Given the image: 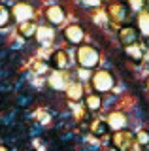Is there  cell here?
Instances as JSON below:
<instances>
[{"mask_svg": "<svg viewBox=\"0 0 149 151\" xmlns=\"http://www.w3.org/2000/svg\"><path fill=\"white\" fill-rule=\"evenodd\" d=\"M76 60H77V66H80V68L92 70L100 63V53L92 45H80L77 51H76Z\"/></svg>", "mask_w": 149, "mask_h": 151, "instance_id": "1", "label": "cell"}, {"mask_svg": "<svg viewBox=\"0 0 149 151\" xmlns=\"http://www.w3.org/2000/svg\"><path fill=\"white\" fill-rule=\"evenodd\" d=\"M91 85L96 93H110L115 85V79H113V74L110 70H98L91 76Z\"/></svg>", "mask_w": 149, "mask_h": 151, "instance_id": "2", "label": "cell"}, {"mask_svg": "<svg viewBox=\"0 0 149 151\" xmlns=\"http://www.w3.org/2000/svg\"><path fill=\"white\" fill-rule=\"evenodd\" d=\"M11 17L15 19L17 23H27V21H32L34 19V8L30 6V4H27V2H17L15 6L11 8Z\"/></svg>", "mask_w": 149, "mask_h": 151, "instance_id": "3", "label": "cell"}, {"mask_svg": "<svg viewBox=\"0 0 149 151\" xmlns=\"http://www.w3.org/2000/svg\"><path fill=\"white\" fill-rule=\"evenodd\" d=\"M106 127H108L110 130H113V132H119V130H125L127 129V123H128V119H127V115H125L123 111H111V113H108V117H106Z\"/></svg>", "mask_w": 149, "mask_h": 151, "instance_id": "4", "label": "cell"}, {"mask_svg": "<svg viewBox=\"0 0 149 151\" xmlns=\"http://www.w3.org/2000/svg\"><path fill=\"white\" fill-rule=\"evenodd\" d=\"M113 145L119 151H128L134 145V134L130 130H127V129L115 132V134H113Z\"/></svg>", "mask_w": 149, "mask_h": 151, "instance_id": "5", "label": "cell"}, {"mask_svg": "<svg viewBox=\"0 0 149 151\" xmlns=\"http://www.w3.org/2000/svg\"><path fill=\"white\" fill-rule=\"evenodd\" d=\"M64 17H66L64 9L60 6H57V4H53V6H49L45 9V19H47L51 25H60V23H64Z\"/></svg>", "mask_w": 149, "mask_h": 151, "instance_id": "6", "label": "cell"}, {"mask_svg": "<svg viewBox=\"0 0 149 151\" xmlns=\"http://www.w3.org/2000/svg\"><path fill=\"white\" fill-rule=\"evenodd\" d=\"M47 85L53 91H62L64 87L68 85V81H66V74H62V72H51L49 76H47Z\"/></svg>", "mask_w": 149, "mask_h": 151, "instance_id": "7", "label": "cell"}, {"mask_svg": "<svg viewBox=\"0 0 149 151\" xmlns=\"http://www.w3.org/2000/svg\"><path fill=\"white\" fill-rule=\"evenodd\" d=\"M64 36H66L70 44H81L83 38H85V32H83V28L80 25H70L64 28Z\"/></svg>", "mask_w": 149, "mask_h": 151, "instance_id": "8", "label": "cell"}, {"mask_svg": "<svg viewBox=\"0 0 149 151\" xmlns=\"http://www.w3.org/2000/svg\"><path fill=\"white\" fill-rule=\"evenodd\" d=\"M64 91H66V96H68V100H72V102H80L81 98H83V85L80 81H70L66 87H64Z\"/></svg>", "mask_w": 149, "mask_h": 151, "instance_id": "9", "label": "cell"}, {"mask_svg": "<svg viewBox=\"0 0 149 151\" xmlns=\"http://www.w3.org/2000/svg\"><path fill=\"white\" fill-rule=\"evenodd\" d=\"M34 36H36V40H38L40 44H51V42L55 40V30L49 25H40L36 28Z\"/></svg>", "mask_w": 149, "mask_h": 151, "instance_id": "10", "label": "cell"}, {"mask_svg": "<svg viewBox=\"0 0 149 151\" xmlns=\"http://www.w3.org/2000/svg\"><path fill=\"white\" fill-rule=\"evenodd\" d=\"M119 40H121L123 45H132V44H136V40H138V32L134 30L132 27H123L119 30Z\"/></svg>", "mask_w": 149, "mask_h": 151, "instance_id": "11", "label": "cell"}, {"mask_svg": "<svg viewBox=\"0 0 149 151\" xmlns=\"http://www.w3.org/2000/svg\"><path fill=\"white\" fill-rule=\"evenodd\" d=\"M140 15L136 19L138 23V30L142 36H149V12H145V9H142V12H138Z\"/></svg>", "mask_w": 149, "mask_h": 151, "instance_id": "12", "label": "cell"}, {"mask_svg": "<svg viewBox=\"0 0 149 151\" xmlns=\"http://www.w3.org/2000/svg\"><path fill=\"white\" fill-rule=\"evenodd\" d=\"M113 19V21H123L125 17H127V9H125V6H121V4H111L110 9H108V19Z\"/></svg>", "mask_w": 149, "mask_h": 151, "instance_id": "13", "label": "cell"}, {"mask_svg": "<svg viewBox=\"0 0 149 151\" xmlns=\"http://www.w3.org/2000/svg\"><path fill=\"white\" fill-rule=\"evenodd\" d=\"M85 104H87V108H89L91 111H98L102 108V96L98 93H89L85 96Z\"/></svg>", "mask_w": 149, "mask_h": 151, "instance_id": "14", "label": "cell"}, {"mask_svg": "<svg viewBox=\"0 0 149 151\" xmlns=\"http://www.w3.org/2000/svg\"><path fill=\"white\" fill-rule=\"evenodd\" d=\"M53 64H55V68H57V70H64L68 66V55L64 53L62 49L57 51V53L53 55Z\"/></svg>", "mask_w": 149, "mask_h": 151, "instance_id": "15", "label": "cell"}, {"mask_svg": "<svg viewBox=\"0 0 149 151\" xmlns=\"http://www.w3.org/2000/svg\"><path fill=\"white\" fill-rule=\"evenodd\" d=\"M36 23L34 21H27V23H21L19 25V32H21V36H25V38H30V36H34L36 34Z\"/></svg>", "mask_w": 149, "mask_h": 151, "instance_id": "16", "label": "cell"}, {"mask_svg": "<svg viewBox=\"0 0 149 151\" xmlns=\"http://www.w3.org/2000/svg\"><path fill=\"white\" fill-rule=\"evenodd\" d=\"M125 53H127L128 57H132L134 60H140V59H143V51H142V47H140L138 44L127 45V47H125Z\"/></svg>", "mask_w": 149, "mask_h": 151, "instance_id": "17", "label": "cell"}, {"mask_svg": "<svg viewBox=\"0 0 149 151\" xmlns=\"http://www.w3.org/2000/svg\"><path fill=\"white\" fill-rule=\"evenodd\" d=\"M134 142L142 147V145H149V132L147 130H138L134 134Z\"/></svg>", "mask_w": 149, "mask_h": 151, "instance_id": "18", "label": "cell"}, {"mask_svg": "<svg viewBox=\"0 0 149 151\" xmlns=\"http://www.w3.org/2000/svg\"><path fill=\"white\" fill-rule=\"evenodd\" d=\"M10 19H11L10 9H8L6 6H2V4H0V27H6L8 23H10Z\"/></svg>", "mask_w": 149, "mask_h": 151, "instance_id": "19", "label": "cell"}, {"mask_svg": "<svg viewBox=\"0 0 149 151\" xmlns=\"http://www.w3.org/2000/svg\"><path fill=\"white\" fill-rule=\"evenodd\" d=\"M91 76H92L91 70L80 68V66H77V79H80V83H81V81H91Z\"/></svg>", "mask_w": 149, "mask_h": 151, "instance_id": "20", "label": "cell"}, {"mask_svg": "<svg viewBox=\"0 0 149 151\" xmlns=\"http://www.w3.org/2000/svg\"><path fill=\"white\" fill-rule=\"evenodd\" d=\"M128 6L134 12H142L143 6H145V0H128Z\"/></svg>", "mask_w": 149, "mask_h": 151, "instance_id": "21", "label": "cell"}, {"mask_svg": "<svg viewBox=\"0 0 149 151\" xmlns=\"http://www.w3.org/2000/svg\"><path fill=\"white\" fill-rule=\"evenodd\" d=\"M106 129H108V127H106L104 121H102V123H92V130H95L96 134H100V136L106 132Z\"/></svg>", "mask_w": 149, "mask_h": 151, "instance_id": "22", "label": "cell"}, {"mask_svg": "<svg viewBox=\"0 0 149 151\" xmlns=\"http://www.w3.org/2000/svg\"><path fill=\"white\" fill-rule=\"evenodd\" d=\"M108 21V13H104V12H100V13H96V17H95V23H106Z\"/></svg>", "mask_w": 149, "mask_h": 151, "instance_id": "23", "label": "cell"}, {"mask_svg": "<svg viewBox=\"0 0 149 151\" xmlns=\"http://www.w3.org/2000/svg\"><path fill=\"white\" fill-rule=\"evenodd\" d=\"M83 4H85V6H89V8H100L102 0H83Z\"/></svg>", "mask_w": 149, "mask_h": 151, "instance_id": "24", "label": "cell"}, {"mask_svg": "<svg viewBox=\"0 0 149 151\" xmlns=\"http://www.w3.org/2000/svg\"><path fill=\"white\" fill-rule=\"evenodd\" d=\"M38 117H40V123H42V125H47V123L51 121V117L45 115V113H42V111H38Z\"/></svg>", "mask_w": 149, "mask_h": 151, "instance_id": "25", "label": "cell"}, {"mask_svg": "<svg viewBox=\"0 0 149 151\" xmlns=\"http://www.w3.org/2000/svg\"><path fill=\"white\" fill-rule=\"evenodd\" d=\"M0 151H10V147H6V145H0Z\"/></svg>", "mask_w": 149, "mask_h": 151, "instance_id": "26", "label": "cell"}, {"mask_svg": "<svg viewBox=\"0 0 149 151\" xmlns=\"http://www.w3.org/2000/svg\"><path fill=\"white\" fill-rule=\"evenodd\" d=\"M143 59H145V60H149V49L145 51V55H143Z\"/></svg>", "mask_w": 149, "mask_h": 151, "instance_id": "27", "label": "cell"}, {"mask_svg": "<svg viewBox=\"0 0 149 151\" xmlns=\"http://www.w3.org/2000/svg\"><path fill=\"white\" fill-rule=\"evenodd\" d=\"M145 85H147V89H149V78H147V81H145Z\"/></svg>", "mask_w": 149, "mask_h": 151, "instance_id": "28", "label": "cell"}, {"mask_svg": "<svg viewBox=\"0 0 149 151\" xmlns=\"http://www.w3.org/2000/svg\"><path fill=\"white\" fill-rule=\"evenodd\" d=\"M111 2H117V0H111Z\"/></svg>", "mask_w": 149, "mask_h": 151, "instance_id": "29", "label": "cell"}, {"mask_svg": "<svg viewBox=\"0 0 149 151\" xmlns=\"http://www.w3.org/2000/svg\"><path fill=\"white\" fill-rule=\"evenodd\" d=\"M147 4H149V0H147Z\"/></svg>", "mask_w": 149, "mask_h": 151, "instance_id": "30", "label": "cell"}]
</instances>
